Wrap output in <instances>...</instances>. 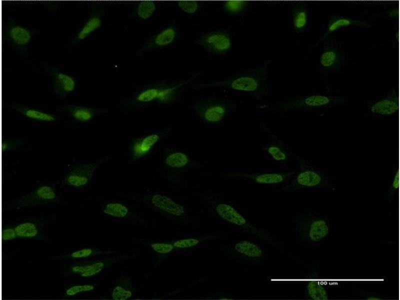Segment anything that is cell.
Returning <instances> with one entry per match:
<instances>
[{"label":"cell","mask_w":400,"mask_h":300,"mask_svg":"<svg viewBox=\"0 0 400 300\" xmlns=\"http://www.w3.org/2000/svg\"><path fill=\"white\" fill-rule=\"evenodd\" d=\"M14 230L18 238H36L42 232L40 226L36 222H28L17 224Z\"/></svg>","instance_id":"26"},{"label":"cell","mask_w":400,"mask_h":300,"mask_svg":"<svg viewBox=\"0 0 400 300\" xmlns=\"http://www.w3.org/2000/svg\"><path fill=\"white\" fill-rule=\"evenodd\" d=\"M304 295L311 300H328V291L324 284L316 279H310L306 283Z\"/></svg>","instance_id":"23"},{"label":"cell","mask_w":400,"mask_h":300,"mask_svg":"<svg viewBox=\"0 0 400 300\" xmlns=\"http://www.w3.org/2000/svg\"><path fill=\"white\" fill-rule=\"evenodd\" d=\"M249 4L246 0H226L224 2L222 8L228 14L238 16L245 12Z\"/></svg>","instance_id":"30"},{"label":"cell","mask_w":400,"mask_h":300,"mask_svg":"<svg viewBox=\"0 0 400 300\" xmlns=\"http://www.w3.org/2000/svg\"><path fill=\"white\" fill-rule=\"evenodd\" d=\"M158 134H152L138 140L133 146V152L136 158H140L147 154L158 141Z\"/></svg>","instance_id":"27"},{"label":"cell","mask_w":400,"mask_h":300,"mask_svg":"<svg viewBox=\"0 0 400 300\" xmlns=\"http://www.w3.org/2000/svg\"><path fill=\"white\" fill-rule=\"evenodd\" d=\"M398 110L399 98L396 88L391 90L383 98L372 102L368 106L369 113L375 116L392 115Z\"/></svg>","instance_id":"12"},{"label":"cell","mask_w":400,"mask_h":300,"mask_svg":"<svg viewBox=\"0 0 400 300\" xmlns=\"http://www.w3.org/2000/svg\"><path fill=\"white\" fill-rule=\"evenodd\" d=\"M176 88L172 84L160 83L150 86L138 92L136 100L146 103L155 100L160 102H169L175 98Z\"/></svg>","instance_id":"10"},{"label":"cell","mask_w":400,"mask_h":300,"mask_svg":"<svg viewBox=\"0 0 400 300\" xmlns=\"http://www.w3.org/2000/svg\"><path fill=\"white\" fill-rule=\"evenodd\" d=\"M293 26L296 32H302L308 22V13L306 8L301 3L296 4L292 10Z\"/></svg>","instance_id":"25"},{"label":"cell","mask_w":400,"mask_h":300,"mask_svg":"<svg viewBox=\"0 0 400 300\" xmlns=\"http://www.w3.org/2000/svg\"><path fill=\"white\" fill-rule=\"evenodd\" d=\"M199 242L200 240L197 238H188L176 241L172 244L175 248L182 249L194 246L197 245Z\"/></svg>","instance_id":"40"},{"label":"cell","mask_w":400,"mask_h":300,"mask_svg":"<svg viewBox=\"0 0 400 300\" xmlns=\"http://www.w3.org/2000/svg\"><path fill=\"white\" fill-rule=\"evenodd\" d=\"M344 102L345 98L342 96L314 94L296 96L284 100L276 105L275 110L282 112L308 110L332 107Z\"/></svg>","instance_id":"3"},{"label":"cell","mask_w":400,"mask_h":300,"mask_svg":"<svg viewBox=\"0 0 400 300\" xmlns=\"http://www.w3.org/2000/svg\"><path fill=\"white\" fill-rule=\"evenodd\" d=\"M178 36L176 26L174 24L169 25L153 36L146 42L138 50V54H142L144 52L164 48L172 44Z\"/></svg>","instance_id":"13"},{"label":"cell","mask_w":400,"mask_h":300,"mask_svg":"<svg viewBox=\"0 0 400 300\" xmlns=\"http://www.w3.org/2000/svg\"><path fill=\"white\" fill-rule=\"evenodd\" d=\"M350 26H356L365 28H370L372 26L371 24L360 20L352 19V18L340 16H333L328 21L326 32L320 39L314 45H318L324 40H325L330 34L338 30Z\"/></svg>","instance_id":"18"},{"label":"cell","mask_w":400,"mask_h":300,"mask_svg":"<svg viewBox=\"0 0 400 300\" xmlns=\"http://www.w3.org/2000/svg\"><path fill=\"white\" fill-rule=\"evenodd\" d=\"M216 210L222 219L240 226L250 227L246 219L232 206L220 204L217 205Z\"/></svg>","instance_id":"22"},{"label":"cell","mask_w":400,"mask_h":300,"mask_svg":"<svg viewBox=\"0 0 400 300\" xmlns=\"http://www.w3.org/2000/svg\"><path fill=\"white\" fill-rule=\"evenodd\" d=\"M102 162L98 160L76 165L64 177V184L76 188L86 186L90 182L95 170Z\"/></svg>","instance_id":"9"},{"label":"cell","mask_w":400,"mask_h":300,"mask_svg":"<svg viewBox=\"0 0 400 300\" xmlns=\"http://www.w3.org/2000/svg\"><path fill=\"white\" fill-rule=\"evenodd\" d=\"M157 8L156 4L152 0H144L138 4L136 8V14L138 18L146 20L150 18Z\"/></svg>","instance_id":"31"},{"label":"cell","mask_w":400,"mask_h":300,"mask_svg":"<svg viewBox=\"0 0 400 300\" xmlns=\"http://www.w3.org/2000/svg\"><path fill=\"white\" fill-rule=\"evenodd\" d=\"M58 195L56 187L52 184H42L30 193L23 196L14 202L12 206L17 208L38 204L56 202Z\"/></svg>","instance_id":"6"},{"label":"cell","mask_w":400,"mask_h":300,"mask_svg":"<svg viewBox=\"0 0 400 300\" xmlns=\"http://www.w3.org/2000/svg\"><path fill=\"white\" fill-rule=\"evenodd\" d=\"M236 250L250 258H258L262 255V250L256 244L248 241H242L234 246Z\"/></svg>","instance_id":"28"},{"label":"cell","mask_w":400,"mask_h":300,"mask_svg":"<svg viewBox=\"0 0 400 300\" xmlns=\"http://www.w3.org/2000/svg\"><path fill=\"white\" fill-rule=\"evenodd\" d=\"M177 5L182 11L190 14L196 13L200 7L198 2L194 0L178 1Z\"/></svg>","instance_id":"37"},{"label":"cell","mask_w":400,"mask_h":300,"mask_svg":"<svg viewBox=\"0 0 400 300\" xmlns=\"http://www.w3.org/2000/svg\"><path fill=\"white\" fill-rule=\"evenodd\" d=\"M398 9L397 8H393L388 10L386 12L388 16L392 18H397L398 16Z\"/></svg>","instance_id":"42"},{"label":"cell","mask_w":400,"mask_h":300,"mask_svg":"<svg viewBox=\"0 0 400 300\" xmlns=\"http://www.w3.org/2000/svg\"><path fill=\"white\" fill-rule=\"evenodd\" d=\"M399 188V170L396 169L390 182L387 194V202H392Z\"/></svg>","instance_id":"36"},{"label":"cell","mask_w":400,"mask_h":300,"mask_svg":"<svg viewBox=\"0 0 400 300\" xmlns=\"http://www.w3.org/2000/svg\"><path fill=\"white\" fill-rule=\"evenodd\" d=\"M298 162L300 170L293 180L284 188V190L332 187L331 179L324 172L314 168L303 160H300Z\"/></svg>","instance_id":"4"},{"label":"cell","mask_w":400,"mask_h":300,"mask_svg":"<svg viewBox=\"0 0 400 300\" xmlns=\"http://www.w3.org/2000/svg\"><path fill=\"white\" fill-rule=\"evenodd\" d=\"M267 68L260 66L228 79L199 84L201 88L220 87L251 93L260 98L267 93Z\"/></svg>","instance_id":"1"},{"label":"cell","mask_w":400,"mask_h":300,"mask_svg":"<svg viewBox=\"0 0 400 300\" xmlns=\"http://www.w3.org/2000/svg\"><path fill=\"white\" fill-rule=\"evenodd\" d=\"M150 246L154 252L160 254H169L175 248L172 244L164 242L153 243Z\"/></svg>","instance_id":"39"},{"label":"cell","mask_w":400,"mask_h":300,"mask_svg":"<svg viewBox=\"0 0 400 300\" xmlns=\"http://www.w3.org/2000/svg\"><path fill=\"white\" fill-rule=\"evenodd\" d=\"M8 106L24 116L36 121L52 122H55L58 118L52 114L20 104H12Z\"/></svg>","instance_id":"21"},{"label":"cell","mask_w":400,"mask_h":300,"mask_svg":"<svg viewBox=\"0 0 400 300\" xmlns=\"http://www.w3.org/2000/svg\"><path fill=\"white\" fill-rule=\"evenodd\" d=\"M18 238L14 228H6L2 230V238L3 241L14 240Z\"/></svg>","instance_id":"41"},{"label":"cell","mask_w":400,"mask_h":300,"mask_svg":"<svg viewBox=\"0 0 400 300\" xmlns=\"http://www.w3.org/2000/svg\"><path fill=\"white\" fill-rule=\"evenodd\" d=\"M103 212L110 216L117 218H125L129 214V209L120 202H108L104 205Z\"/></svg>","instance_id":"29"},{"label":"cell","mask_w":400,"mask_h":300,"mask_svg":"<svg viewBox=\"0 0 400 300\" xmlns=\"http://www.w3.org/2000/svg\"><path fill=\"white\" fill-rule=\"evenodd\" d=\"M105 252L94 248H84L73 252L67 256L71 258H82L104 254Z\"/></svg>","instance_id":"34"},{"label":"cell","mask_w":400,"mask_h":300,"mask_svg":"<svg viewBox=\"0 0 400 300\" xmlns=\"http://www.w3.org/2000/svg\"><path fill=\"white\" fill-rule=\"evenodd\" d=\"M195 43L208 52L216 54H225L232 48L230 36L222 30L205 33L196 40Z\"/></svg>","instance_id":"8"},{"label":"cell","mask_w":400,"mask_h":300,"mask_svg":"<svg viewBox=\"0 0 400 300\" xmlns=\"http://www.w3.org/2000/svg\"><path fill=\"white\" fill-rule=\"evenodd\" d=\"M104 13V9L102 8H94L84 25L78 32L72 43L76 44L86 39L92 32L98 29L102 26Z\"/></svg>","instance_id":"17"},{"label":"cell","mask_w":400,"mask_h":300,"mask_svg":"<svg viewBox=\"0 0 400 300\" xmlns=\"http://www.w3.org/2000/svg\"><path fill=\"white\" fill-rule=\"evenodd\" d=\"M94 288V286L92 284L74 285L68 288L64 295L68 297L73 296L80 293L92 291Z\"/></svg>","instance_id":"38"},{"label":"cell","mask_w":400,"mask_h":300,"mask_svg":"<svg viewBox=\"0 0 400 300\" xmlns=\"http://www.w3.org/2000/svg\"><path fill=\"white\" fill-rule=\"evenodd\" d=\"M112 260H96L85 264H76L71 266L70 272L71 274L86 278L94 276L100 274Z\"/></svg>","instance_id":"19"},{"label":"cell","mask_w":400,"mask_h":300,"mask_svg":"<svg viewBox=\"0 0 400 300\" xmlns=\"http://www.w3.org/2000/svg\"><path fill=\"white\" fill-rule=\"evenodd\" d=\"M294 174V172L262 174L238 172L231 174V176L250 179L260 184H274L283 182Z\"/></svg>","instance_id":"16"},{"label":"cell","mask_w":400,"mask_h":300,"mask_svg":"<svg viewBox=\"0 0 400 300\" xmlns=\"http://www.w3.org/2000/svg\"><path fill=\"white\" fill-rule=\"evenodd\" d=\"M166 164L172 168H181L188 162V158L184 153L176 152L169 154L166 158Z\"/></svg>","instance_id":"33"},{"label":"cell","mask_w":400,"mask_h":300,"mask_svg":"<svg viewBox=\"0 0 400 300\" xmlns=\"http://www.w3.org/2000/svg\"><path fill=\"white\" fill-rule=\"evenodd\" d=\"M236 107L234 102L224 98H204L194 105L196 113L203 120L214 124L222 122Z\"/></svg>","instance_id":"5"},{"label":"cell","mask_w":400,"mask_h":300,"mask_svg":"<svg viewBox=\"0 0 400 300\" xmlns=\"http://www.w3.org/2000/svg\"><path fill=\"white\" fill-rule=\"evenodd\" d=\"M134 288L130 279L124 276L120 278L112 292V298L114 300H126L130 298Z\"/></svg>","instance_id":"24"},{"label":"cell","mask_w":400,"mask_h":300,"mask_svg":"<svg viewBox=\"0 0 400 300\" xmlns=\"http://www.w3.org/2000/svg\"><path fill=\"white\" fill-rule=\"evenodd\" d=\"M60 110L67 113L74 120L83 122L91 121L102 110L84 106L67 104L60 108Z\"/></svg>","instance_id":"20"},{"label":"cell","mask_w":400,"mask_h":300,"mask_svg":"<svg viewBox=\"0 0 400 300\" xmlns=\"http://www.w3.org/2000/svg\"><path fill=\"white\" fill-rule=\"evenodd\" d=\"M25 144L24 139H3L2 142V152L5 153L10 151L16 150Z\"/></svg>","instance_id":"35"},{"label":"cell","mask_w":400,"mask_h":300,"mask_svg":"<svg viewBox=\"0 0 400 300\" xmlns=\"http://www.w3.org/2000/svg\"><path fill=\"white\" fill-rule=\"evenodd\" d=\"M48 70L52 77L53 92L56 95L64 98L74 90L76 80L74 77L60 72L54 66H50Z\"/></svg>","instance_id":"14"},{"label":"cell","mask_w":400,"mask_h":300,"mask_svg":"<svg viewBox=\"0 0 400 300\" xmlns=\"http://www.w3.org/2000/svg\"><path fill=\"white\" fill-rule=\"evenodd\" d=\"M343 54L332 41H328L324 46L320 58V68L324 72L336 70L340 68Z\"/></svg>","instance_id":"15"},{"label":"cell","mask_w":400,"mask_h":300,"mask_svg":"<svg viewBox=\"0 0 400 300\" xmlns=\"http://www.w3.org/2000/svg\"><path fill=\"white\" fill-rule=\"evenodd\" d=\"M331 229L329 218L313 211L301 214L296 218V230L298 238L308 244L318 243L326 239Z\"/></svg>","instance_id":"2"},{"label":"cell","mask_w":400,"mask_h":300,"mask_svg":"<svg viewBox=\"0 0 400 300\" xmlns=\"http://www.w3.org/2000/svg\"><path fill=\"white\" fill-rule=\"evenodd\" d=\"M266 150L272 158L277 162H286L290 158L288 152L282 145L270 144L266 147Z\"/></svg>","instance_id":"32"},{"label":"cell","mask_w":400,"mask_h":300,"mask_svg":"<svg viewBox=\"0 0 400 300\" xmlns=\"http://www.w3.org/2000/svg\"><path fill=\"white\" fill-rule=\"evenodd\" d=\"M150 203L157 211L177 222H182L185 218L184 208L168 197L159 194L152 196Z\"/></svg>","instance_id":"11"},{"label":"cell","mask_w":400,"mask_h":300,"mask_svg":"<svg viewBox=\"0 0 400 300\" xmlns=\"http://www.w3.org/2000/svg\"><path fill=\"white\" fill-rule=\"evenodd\" d=\"M36 32L16 23L10 18L5 30V38L20 54L25 55L28 46Z\"/></svg>","instance_id":"7"},{"label":"cell","mask_w":400,"mask_h":300,"mask_svg":"<svg viewBox=\"0 0 400 300\" xmlns=\"http://www.w3.org/2000/svg\"><path fill=\"white\" fill-rule=\"evenodd\" d=\"M366 299L368 300H380V298H378V297H376V296H368V297Z\"/></svg>","instance_id":"43"}]
</instances>
